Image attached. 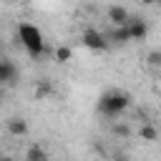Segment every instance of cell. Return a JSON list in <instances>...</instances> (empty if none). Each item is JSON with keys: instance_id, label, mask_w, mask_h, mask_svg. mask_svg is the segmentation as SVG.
<instances>
[{"instance_id": "obj_1", "label": "cell", "mask_w": 161, "mask_h": 161, "mask_svg": "<svg viewBox=\"0 0 161 161\" xmlns=\"http://www.w3.org/2000/svg\"><path fill=\"white\" fill-rule=\"evenodd\" d=\"M128 106H131V93L121 88H111L98 98V113L106 118H118Z\"/></svg>"}, {"instance_id": "obj_2", "label": "cell", "mask_w": 161, "mask_h": 161, "mask_svg": "<svg viewBox=\"0 0 161 161\" xmlns=\"http://www.w3.org/2000/svg\"><path fill=\"white\" fill-rule=\"evenodd\" d=\"M18 40L25 48V53L30 58H40L45 53V38L40 33V28H35L33 23H20L18 25Z\"/></svg>"}, {"instance_id": "obj_3", "label": "cell", "mask_w": 161, "mask_h": 161, "mask_svg": "<svg viewBox=\"0 0 161 161\" xmlns=\"http://www.w3.org/2000/svg\"><path fill=\"white\" fill-rule=\"evenodd\" d=\"M80 45H83V48H88V50L101 53V50H106V48H108V35H103V33H101V30H96V28H86V30L80 33Z\"/></svg>"}, {"instance_id": "obj_4", "label": "cell", "mask_w": 161, "mask_h": 161, "mask_svg": "<svg viewBox=\"0 0 161 161\" xmlns=\"http://www.w3.org/2000/svg\"><path fill=\"white\" fill-rule=\"evenodd\" d=\"M15 80H18V65L10 58L0 55V88L3 86H13Z\"/></svg>"}, {"instance_id": "obj_5", "label": "cell", "mask_w": 161, "mask_h": 161, "mask_svg": "<svg viewBox=\"0 0 161 161\" xmlns=\"http://www.w3.org/2000/svg\"><path fill=\"white\" fill-rule=\"evenodd\" d=\"M128 33H131V43H141V40H146V35H148V25H146V20H141V18H131V20H128Z\"/></svg>"}, {"instance_id": "obj_6", "label": "cell", "mask_w": 161, "mask_h": 161, "mask_svg": "<svg viewBox=\"0 0 161 161\" xmlns=\"http://www.w3.org/2000/svg\"><path fill=\"white\" fill-rule=\"evenodd\" d=\"M108 20L113 23V28H118V25H128L131 13H128L123 5H111V8H108Z\"/></svg>"}, {"instance_id": "obj_7", "label": "cell", "mask_w": 161, "mask_h": 161, "mask_svg": "<svg viewBox=\"0 0 161 161\" xmlns=\"http://www.w3.org/2000/svg\"><path fill=\"white\" fill-rule=\"evenodd\" d=\"M8 133L10 136H25L28 133V121L25 118H20V116H13V118H8Z\"/></svg>"}, {"instance_id": "obj_8", "label": "cell", "mask_w": 161, "mask_h": 161, "mask_svg": "<svg viewBox=\"0 0 161 161\" xmlns=\"http://www.w3.org/2000/svg\"><path fill=\"white\" fill-rule=\"evenodd\" d=\"M33 93H35V98H38V101H45V98H50V96H53V83L43 78V80L35 86V91H33Z\"/></svg>"}, {"instance_id": "obj_9", "label": "cell", "mask_w": 161, "mask_h": 161, "mask_svg": "<svg viewBox=\"0 0 161 161\" xmlns=\"http://www.w3.org/2000/svg\"><path fill=\"white\" fill-rule=\"evenodd\" d=\"M113 43H131V33H128V25H118L113 28V33L108 35Z\"/></svg>"}, {"instance_id": "obj_10", "label": "cell", "mask_w": 161, "mask_h": 161, "mask_svg": "<svg viewBox=\"0 0 161 161\" xmlns=\"http://www.w3.org/2000/svg\"><path fill=\"white\" fill-rule=\"evenodd\" d=\"M25 161H48L45 148H43L40 143H33V146L28 148V153H25Z\"/></svg>"}, {"instance_id": "obj_11", "label": "cell", "mask_w": 161, "mask_h": 161, "mask_svg": "<svg viewBox=\"0 0 161 161\" xmlns=\"http://www.w3.org/2000/svg\"><path fill=\"white\" fill-rule=\"evenodd\" d=\"M138 136H141V141L151 143V141H156V138H158V131H156L151 123H141V128H138Z\"/></svg>"}, {"instance_id": "obj_12", "label": "cell", "mask_w": 161, "mask_h": 161, "mask_svg": "<svg viewBox=\"0 0 161 161\" xmlns=\"http://www.w3.org/2000/svg\"><path fill=\"white\" fill-rule=\"evenodd\" d=\"M70 58H73V50H70L68 45H58V48H55V60H60V63H70Z\"/></svg>"}, {"instance_id": "obj_13", "label": "cell", "mask_w": 161, "mask_h": 161, "mask_svg": "<svg viewBox=\"0 0 161 161\" xmlns=\"http://www.w3.org/2000/svg\"><path fill=\"white\" fill-rule=\"evenodd\" d=\"M146 63H148V68H161V50H151L146 55Z\"/></svg>"}, {"instance_id": "obj_14", "label": "cell", "mask_w": 161, "mask_h": 161, "mask_svg": "<svg viewBox=\"0 0 161 161\" xmlns=\"http://www.w3.org/2000/svg\"><path fill=\"white\" fill-rule=\"evenodd\" d=\"M113 131H116V133H121V136H126V133H128V128H126V126H113Z\"/></svg>"}, {"instance_id": "obj_15", "label": "cell", "mask_w": 161, "mask_h": 161, "mask_svg": "<svg viewBox=\"0 0 161 161\" xmlns=\"http://www.w3.org/2000/svg\"><path fill=\"white\" fill-rule=\"evenodd\" d=\"M141 3H143V5H156L158 0H141Z\"/></svg>"}, {"instance_id": "obj_16", "label": "cell", "mask_w": 161, "mask_h": 161, "mask_svg": "<svg viewBox=\"0 0 161 161\" xmlns=\"http://www.w3.org/2000/svg\"><path fill=\"white\" fill-rule=\"evenodd\" d=\"M0 161H15V158H13V156H3V153H0Z\"/></svg>"}, {"instance_id": "obj_17", "label": "cell", "mask_w": 161, "mask_h": 161, "mask_svg": "<svg viewBox=\"0 0 161 161\" xmlns=\"http://www.w3.org/2000/svg\"><path fill=\"white\" fill-rule=\"evenodd\" d=\"M116 161H128V158H126V156H118V158H116Z\"/></svg>"}, {"instance_id": "obj_18", "label": "cell", "mask_w": 161, "mask_h": 161, "mask_svg": "<svg viewBox=\"0 0 161 161\" xmlns=\"http://www.w3.org/2000/svg\"><path fill=\"white\" fill-rule=\"evenodd\" d=\"M0 101H3V88H0Z\"/></svg>"}, {"instance_id": "obj_19", "label": "cell", "mask_w": 161, "mask_h": 161, "mask_svg": "<svg viewBox=\"0 0 161 161\" xmlns=\"http://www.w3.org/2000/svg\"><path fill=\"white\" fill-rule=\"evenodd\" d=\"M158 86H161V78H158Z\"/></svg>"}]
</instances>
